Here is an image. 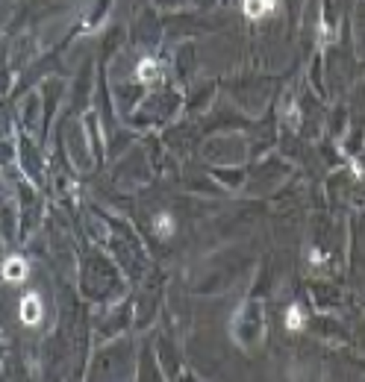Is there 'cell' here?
Segmentation results:
<instances>
[{
    "label": "cell",
    "mask_w": 365,
    "mask_h": 382,
    "mask_svg": "<svg viewBox=\"0 0 365 382\" xmlns=\"http://www.w3.org/2000/svg\"><path fill=\"white\" fill-rule=\"evenodd\" d=\"M21 321L30 324V326H36L41 321V297L36 291H30L24 300H21Z\"/></svg>",
    "instance_id": "6da1fadb"
},
{
    "label": "cell",
    "mask_w": 365,
    "mask_h": 382,
    "mask_svg": "<svg viewBox=\"0 0 365 382\" xmlns=\"http://www.w3.org/2000/svg\"><path fill=\"white\" fill-rule=\"evenodd\" d=\"M242 12L247 18H265L268 12H274V0H242Z\"/></svg>",
    "instance_id": "7a4b0ae2"
},
{
    "label": "cell",
    "mask_w": 365,
    "mask_h": 382,
    "mask_svg": "<svg viewBox=\"0 0 365 382\" xmlns=\"http://www.w3.org/2000/svg\"><path fill=\"white\" fill-rule=\"evenodd\" d=\"M24 274H27V265H24V259H6V265H3V276L9 283H21L24 280Z\"/></svg>",
    "instance_id": "3957f363"
},
{
    "label": "cell",
    "mask_w": 365,
    "mask_h": 382,
    "mask_svg": "<svg viewBox=\"0 0 365 382\" xmlns=\"http://www.w3.org/2000/svg\"><path fill=\"white\" fill-rule=\"evenodd\" d=\"M135 77H139L142 82H156V80H159V68H156L153 59H142L139 62V71H135Z\"/></svg>",
    "instance_id": "277c9868"
},
{
    "label": "cell",
    "mask_w": 365,
    "mask_h": 382,
    "mask_svg": "<svg viewBox=\"0 0 365 382\" xmlns=\"http://www.w3.org/2000/svg\"><path fill=\"white\" fill-rule=\"evenodd\" d=\"M286 324H289V329H304V309H300V306H289Z\"/></svg>",
    "instance_id": "5b68a950"
},
{
    "label": "cell",
    "mask_w": 365,
    "mask_h": 382,
    "mask_svg": "<svg viewBox=\"0 0 365 382\" xmlns=\"http://www.w3.org/2000/svg\"><path fill=\"white\" fill-rule=\"evenodd\" d=\"M156 226H159V235H168L174 230V224H171L168 215H159V218H156Z\"/></svg>",
    "instance_id": "8992f818"
}]
</instances>
